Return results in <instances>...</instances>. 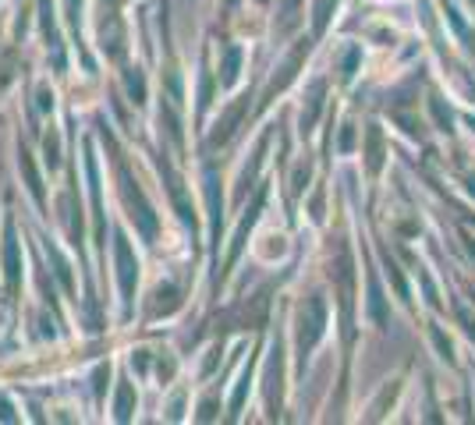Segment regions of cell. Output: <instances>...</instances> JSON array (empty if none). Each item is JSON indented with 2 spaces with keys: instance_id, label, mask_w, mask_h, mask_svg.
I'll list each match as a JSON object with an SVG mask.
<instances>
[{
  "instance_id": "cell-19",
  "label": "cell",
  "mask_w": 475,
  "mask_h": 425,
  "mask_svg": "<svg viewBox=\"0 0 475 425\" xmlns=\"http://www.w3.org/2000/svg\"><path fill=\"white\" fill-rule=\"evenodd\" d=\"M380 167V132L376 127H369V170Z\"/></svg>"
},
{
  "instance_id": "cell-15",
  "label": "cell",
  "mask_w": 475,
  "mask_h": 425,
  "mask_svg": "<svg viewBox=\"0 0 475 425\" xmlns=\"http://www.w3.org/2000/svg\"><path fill=\"white\" fill-rule=\"evenodd\" d=\"M334 8H337V0H316V18H313V29H316V36L326 29V21H330V14H334Z\"/></svg>"
},
{
  "instance_id": "cell-10",
  "label": "cell",
  "mask_w": 475,
  "mask_h": 425,
  "mask_svg": "<svg viewBox=\"0 0 475 425\" xmlns=\"http://www.w3.org/2000/svg\"><path fill=\"white\" fill-rule=\"evenodd\" d=\"M18 163H22V174H25V184H29V191H32V199L43 202V184H39V174H36L32 156L25 153V149H22V160H18Z\"/></svg>"
},
{
  "instance_id": "cell-5",
  "label": "cell",
  "mask_w": 475,
  "mask_h": 425,
  "mask_svg": "<svg viewBox=\"0 0 475 425\" xmlns=\"http://www.w3.org/2000/svg\"><path fill=\"white\" fill-rule=\"evenodd\" d=\"M206 202H210V220H213V238L220 241V220H223V199H220V178H217V170H206Z\"/></svg>"
},
{
  "instance_id": "cell-13",
  "label": "cell",
  "mask_w": 475,
  "mask_h": 425,
  "mask_svg": "<svg viewBox=\"0 0 475 425\" xmlns=\"http://www.w3.org/2000/svg\"><path fill=\"white\" fill-rule=\"evenodd\" d=\"M132 404H135V390L128 387V382H121V390H117V418L121 422L132 418Z\"/></svg>"
},
{
  "instance_id": "cell-23",
  "label": "cell",
  "mask_w": 475,
  "mask_h": 425,
  "mask_svg": "<svg viewBox=\"0 0 475 425\" xmlns=\"http://www.w3.org/2000/svg\"><path fill=\"white\" fill-rule=\"evenodd\" d=\"M39 106H43V110H50V106H53V93H39Z\"/></svg>"
},
{
  "instance_id": "cell-9",
  "label": "cell",
  "mask_w": 475,
  "mask_h": 425,
  "mask_svg": "<svg viewBox=\"0 0 475 425\" xmlns=\"http://www.w3.org/2000/svg\"><path fill=\"white\" fill-rule=\"evenodd\" d=\"M259 209H263V191H259V195H256L252 209L245 212V220H241V227H238V234H234V245H231V255H227V263H234V259H238V252H241V245H245V234H249V227L256 223V217H259Z\"/></svg>"
},
{
  "instance_id": "cell-22",
  "label": "cell",
  "mask_w": 475,
  "mask_h": 425,
  "mask_svg": "<svg viewBox=\"0 0 475 425\" xmlns=\"http://www.w3.org/2000/svg\"><path fill=\"white\" fill-rule=\"evenodd\" d=\"M351 138H355V132H351V124H344V132H341V153H348V149H351Z\"/></svg>"
},
{
  "instance_id": "cell-7",
  "label": "cell",
  "mask_w": 475,
  "mask_h": 425,
  "mask_svg": "<svg viewBox=\"0 0 475 425\" xmlns=\"http://www.w3.org/2000/svg\"><path fill=\"white\" fill-rule=\"evenodd\" d=\"M245 110H249V99H241V103H234L231 110H227V117H223V121L217 124V132L210 135V145H220V142H227V138H231V132H234V124H238V117H241Z\"/></svg>"
},
{
  "instance_id": "cell-2",
  "label": "cell",
  "mask_w": 475,
  "mask_h": 425,
  "mask_svg": "<svg viewBox=\"0 0 475 425\" xmlns=\"http://www.w3.org/2000/svg\"><path fill=\"white\" fill-rule=\"evenodd\" d=\"M121 181H125V199H128V206H132V220H135V227L142 230V238L146 241H153L156 238V212H153V206L146 202V195H142V188L121 170Z\"/></svg>"
},
{
  "instance_id": "cell-4",
  "label": "cell",
  "mask_w": 475,
  "mask_h": 425,
  "mask_svg": "<svg viewBox=\"0 0 475 425\" xmlns=\"http://www.w3.org/2000/svg\"><path fill=\"white\" fill-rule=\"evenodd\" d=\"M4 273H8V291L18 294L22 284V259H18V238H14V223H4Z\"/></svg>"
},
{
  "instance_id": "cell-1",
  "label": "cell",
  "mask_w": 475,
  "mask_h": 425,
  "mask_svg": "<svg viewBox=\"0 0 475 425\" xmlns=\"http://www.w3.org/2000/svg\"><path fill=\"white\" fill-rule=\"evenodd\" d=\"M323 326H326L323 298H308L305 308H302V323H298V351H302V358L316 348V340L323 337Z\"/></svg>"
},
{
  "instance_id": "cell-21",
  "label": "cell",
  "mask_w": 475,
  "mask_h": 425,
  "mask_svg": "<svg viewBox=\"0 0 475 425\" xmlns=\"http://www.w3.org/2000/svg\"><path fill=\"white\" fill-rule=\"evenodd\" d=\"M47 163L50 167L60 163V142H57V135H47Z\"/></svg>"
},
{
  "instance_id": "cell-16",
  "label": "cell",
  "mask_w": 475,
  "mask_h": 425,
  "mask_svg": "<svg viewBox=\"0 0 475 425\" xmlns=\"http://www.w3.org/2000/svg\"><path fill=\"white\" fill-rule=\"evenodd\" d=\"M249 382H252V365L241 372V382H238V390H234V397H231V411H234V415L241 411V404H245V393H249Z\"/></svg>"
},
{
  "instance_id": "cell-12",
  "label": "cell",
  "mask_w": 475,
  "mask_h": 425,
  "mask_svg": "<svg viewBox=\"0 0 475 425\" xmlns=\"http://www.w3.org/2000/svg\"><path fill=\"white\" fill-rule=\"evenodd\" d=\"M298 4H302V0H284V8H280V25H277L280 36H287V32L298 25Z\"/></svg>"
},
{
  "instance_id": "cell-3",
  "label": "cell",
  "mask_w": 475,
  "mask_h": 425,
  "mask_svg": "<svg viewBox=\"0 0 475 425\" xmlns=\"http://www.w3.org/2000/svg\"><path fill=\"white\" fill-rule=\"evenodd\" d=\"M114 255H117V276H121V294H125V305H132V294H135V280H138V263L125 241V234L114 238Z\"/></svg>"
},
{
  "instance_id": "cell-6",
  "label": "cell",
  "mask_w": 475,
  "mask_h": 425,
  "mask_svg": "<svg viewBox=\"0 0 475 425\" xmlns=\"http://www.w3.org/2000/svg\"><path fill=\"white\" fill-rule=\"evenodd\" d=\"M323 93H326V85H323V82H313V89H308V99H305V106H302V132H308V127L316 124L319 106H323Z\"/></svg>"
},
{
  "instance_id": "cell-8",
  "label": "cell",
  "mask_w": 475,
  "mask_h": 425,
  "mask_svg": "<svg viewBox=\"0 0 475 425\" xmlns=\"http://www.w3.org/2000/svg\"><path fill=\"white\" fill-rule=\"evenodd\" d=\"M280 344H273V351H270V369H266V400H270V408L277 404V397H280Z\"/></svg>"
},
{
  "instance_id": "cell-18",
  "label": "cell",
  "mask_w": 475,
  "mask_h": 425,
  "mask_svg": "<svg viewBox=\"0 0 475 425\" xmlns=\"http://www.w3.org/2000/svg\"><path fill=\"white\" fill-rule=\"evenodd\" d=\"M369 315L376 319H383V298H380V287H376V280H369Z\"/></svg>"
},
{
  "instance_id": "cell-17",
  "label": "cell",
  "mask_w": 475,
  "mask_h": 425,
  "mask_svg": "<svg viewBox=\"0 0 475 425\" xmlns=\"http://www.w3.org/2000/svg\"><path fill=\"white\" fill-rule=\"evenodd\" d=\"M128 93H132L135 103H146V78L138 71H128Z\"/></svg>"
},
{
  "instance_id": "cell-11",
  "label": "cell",
  "mask_w": 475,
  "mask_h": 425,
  "mask_svg": "<svg viewBox=\"0 0 475 425\" xmlns=\"http://www.w3.org/2000/svg\"><path fill=\"white\" fill-rule=\"evenodd\" d=\"M238 64H241V50H238V47H227V50H223V64H220L223 85H231V82L238 78Z\"/></svg>"
},
{
  "instance_id": "cell-14",
  "label": "cell",
  "mask_w": 475,
  "mask_h": 425,
  "mask_svg": "<svg viewBox=\"0 0 475 425\" xmlns=\"http://www.w3.org/2000/svg\"><path fill=\"white\" fill-rule=\"evenodd\" d=\"M47 255H50V259H53V269H57V280L60 284H64L68 291H71V269H68V263H64V255H60L50 241H47Z\"/></svg>"
},
{
  "instance_id": "cell-24",
  "label": "cell",
  "mask_w": 475,
  "mask_h": 425,
  "mask_svg": "<svg viewBox=\"0 0 475 425\" xmlns=\"http://www.w3.org/2000/svg\"><path fill=\"white\" fill-rule=\"evenodd\" d=\"M0 418H4V422H11L14 415H11V404L8 400H0Z\"/></svg>"
},
{
  "instance_id": "cell-20",
  "label": "cell",
  "mask_w": 475,
  "mask_h": 425,
  "mask_svg": "<svg viewBox=\"0 0 475 425\" xmlns=\"http://www.w3.org/2000/svg\"><path fill=\"white\" fill-rule=\"evenodd\" d=\"M358 60H362V50H358V47H351V50H348V57H344L341 75H344V78H351V75H355V68H358Z\"/></svg>"
}]
</instances>
